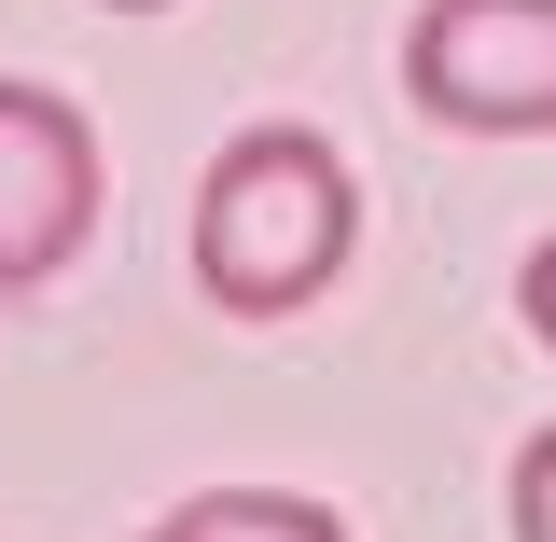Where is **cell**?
I'll return each mask as SVG.
<instances>
[{
  "label": "cell",
  "instance_id": "6da1fadb",
  "mask_svg": "<svg viewBox=\"0 0 556 542\" xmlns=\"http://www.w3.org/2000/svg\"><path fill=\"white\" fill-rule=\"evenodd\" d=\"M362 251V181L320 126H237L195 181V292L223 320H292L320 306Z\"/></svg>",
  "mask_w": 556,
  "mask_h": 542
},
{
  "label": "cell",
  "instance_id": "7a4b0ae2",
  "mask_svg": "<svg viewBox=\"0 0 556 542\" xmlns=\"http://www.w3.org/2000/svg\"><path fill=\"white\" fill-rule=\"evenodd\" d=\"M404 98L459 139H543L556 126V0H417Z\"/></svg>",
  "mask_w": 556,
  "mask_h": 542
},
{
  "label": "cell",
  "instance_id": "3957f363",
  "mask_svg": "<svg viewBox=\"0 0 556 542\" xmlns=\"http://www.w3.org/2000/svg\"><path fill=\"white\" fill-rule=\"evenodd\" d=\"M84 237H98V126L56 84L0 70V306H28Z\"/></svg>",
  "mask_w": 556,
  "mask_h": 542
},
{
  "label": "cell",
  "instance_id": "277c9868",
  "mask_svg": "<svg viewBox=\"0 0 556 542\" xmlns=\"http://www.w3.org/2000/svg\"><path fill=\"white\" fill-rule=\"evenodd\" d=\"M139 542H348L334 501H292V487H195V501H167Z\"/></svg>",
  "mask_w": 556,
  "mask_h": 542
},
{
  "label": "cell",
  "instance_id": "5b68a950",
  "mask_svg": "<svg viewBox=\"0 0 556 542\" xmlns=\"http://www.w3.org/2000/svg\"><path fill=\"white\" fill-rule=\"evenodd\" d=\"M515 542H556V417L515 445Z\"/></svg>",
  "mask_w": 556,
  "mask_h": 542
},
{
  "label": "cell",
  "instance_id": "8992f818",
  "mask_svg": "<svg viewBox=\"0 0 556 542\" xmlns=\"http://www.w3.org/2000/svg\"><path fill=\"white\" fill-rule=\"evenodd\" d=\"M515 320H529V335L556 348V237H543V251H529V265H515Z\"/></svg>",
  "mask_w": 556,
  "mask_h": 542
},
{
  "label": "cell",
  "instance_id": "52a82bcc",
  "mask_svg": "<svg viewBox=\"0 0 556 542\" xmlns=\"http://www.w3.org/2000/svg\"><path fill=\"white\" fill-rule=\"evenodd\" d=\"M112 14H167V0H112Z\"/></svg>",
  "mask_w": 556,
  "mask_h": 542
}]
</instances>
